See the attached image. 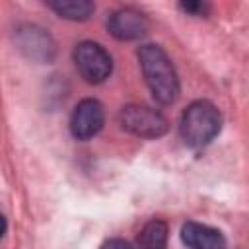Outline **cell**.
I'll return each mask as SVG.
<instances>
[{
    "label": "cell",
    "mask_w": 249,
    "mask_h": 249,
    "mask_svg": "<svg viewBox=\"0 0 249 249\" xmlns=\"http://www.w3.org/2000/svg\"><path fill=\"white\" fill-rule=\"evenodd\" d=\"M74 64L88 84H101L113 70L111 54L93 41H82L74 49Z\"/></svg>",
    "instance_id": "cell-4"
},
{
    "label": "cell",
    "mask_w": 249,
    "mask_h": 249,
    "mask_svg": "<svg viewBox=\"0 0 249 249\" xmlns=\"http://www.w3.org/2000/svg\"><path fill=\"white\" fill-rule=\"evenodd\" d=\"M167 224L163 220H150L136 237L132 249H165Z\"/></svg>",
    "instance_id": "cell-9"
},
{
    "label": "cell",
    "mask_w": 249,
    "mask_h": 249,
    "mask_svg": "<svg viewBox=\"0 0 249 249\" xmlns=\"http://www.w3.org/2000/svg\"><path fill=\"white\" fill-rule=\"evenodd\" d=\"M119 123L121 126L134 134V136H140V138H160L167 132V119L152 109V107H146V105H124L119 113Z\"/></svg>",
    "instance_id": "cell-3"
},
{
    "label": "cell",
    "mask_w": 249,
    "mask_h": 249,
    "mask_svg": "<svg viewBox=\"0 0 249 249\" xmlns=\"http://www.w3.org/2000/svg\"><path fill=\"white\" fill-rule=\"evenodd\" d=\"M181 239L187 249H226L222 231L198 222H187L181 228Z\"/></svg>",
    "instance_id": "cell-7"
},
{
    "label": "cell",
    "mask_w": 249,
    "mask_h": 249,
    "mask_svg": "<svg viewBox=\"0 0 249 249\" xmlns=\"http://www.w3.org/2000/svg\"><path fill=\"white\" fill-rule=\"evenodd\" d=\"M179 8L193 16H206V12L210 10V6L206 2H181Z\"/></svg>",
    "instance_id": "cell-11"
},
{
    "label": "cell",
    "mask_w": 249,
    "mask_h": 249,
    "mask_svg": "<svg viewBox=\"0 0 249 249\" xmlns=\"http://www.w3.org/2000/svg\"><path fill=\"white\" fill-rule=\"evenodd\" d=\"M6 228H8V224H6V218L0 214V237L6 233Z\"/></svg>",
    "instance_id": "cell-13"
},
{
    "label": "cell",
    "mask_w": 249,
    "mask_h": 249,
    "mask_svg": "<svg viewBox=\"0 0 249 249\" xmlns=\"http://www.w3.org/2000/svg\"><path fill=\"white\" fill-rule=\"evenodd\" d=\"M103 123H105L103 105L97 99L88 97L76 105L72 119H70V130H72L74 138L89 140L103 128Z\"/></svg>",
    "instance_id": "cell-5"
},
{
    "label": "cell",
    "mask_w": 249,
    "mask_h": 249,
    "mask_svg": "<svg viewBox=\"0 0 249 249\" xmlns=\"http://www.w3.org/2000/svg\"><path fill=\"white\" fill-rule=\"evenodd\" d=\"M19 49L25 51V54L29 58L35 60H51L54 54V43L49 37V33H45L39 27H25L19 29Z\"/></svg>",
    "instance_id": "cell-8"
},
{
    "label": "cell",
    "mask_w": 249,
    "mask_h": 249,
    "mask_svg": "<svg viewBox=\"0 0 249 249\" xmlns=\"http://www.w3.org/2000/svg\"><path fill=\"white\" fill-rule=\"evenodd\" d=\"M138 60L154 99L161 105L173 103L179 95V78L165 51L158 45H144L138 49Z\"/></svg>",
    "instance_id": "cell-1"
},
{
    "label": "cell",
    "mask_w": 249,
    "mask_h": 249,
    "mask_svg": "<svg viewBox=\"0 0 249 249\" xmlns=\"http://www.w3.org/2000/svg\"><path fill=\"white\" fill-rule=\"evenodd\" d=\"M101 249H132V245L128 243V241H124V239H109V241H105L103 245H101Z\"/></svg>",
    "instance_id": "cell-12"
},
{
    "label": "cell",
    "mask_w": 249,
    "mask_h": 249,
    "mask_svg": "<svg viewBox=\"0 0 249 249\" xmlns=\"http://www.w3.org/2000/svg\"><path fill=\"white\" fill-rule=\"evenodd\" d=\"M222 126V115L218 107L206 99L191 103L181 115V136L187 146L202 148L210 144Z\"/></svg>",
    "instance_id": "cell-2"
},
{
    "label": "cell",
    "mask_w": 249,
    "mask_h": 249,
    "mask_svg": "<svg viewBox=\"0 0 249 249\" xmlns=\"http://www.w3.org/2000/svg\"><path fill=\"white\" fill-rule=\"evenodd\" d=\"M49 8L56 12L60 18L72 19V21H84L95 10L93 2L89 0H54V2H49Z\"/></svg>",
    "instance_id": "cell-10"
},
{
    "label": "cell",
    "mask_w": 249,
    "mask_h": 249,
    "mask_svg": "<svg viewBox=\"0 0 249 249\" xmlns=\"http://www.w3.org/2000/svg\"><path fill=\"white\" fill-rule=\"evenodd\" d=\"M107 29L119 41H134L148 31V19L134 8H121L109 16Z\"/></svg>",
    "instance_id": "cell-6"
}]
</instances>
